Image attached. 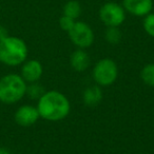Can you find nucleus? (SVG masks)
I'll return each instance as SVG.
<instances>
[{"label": "nucleus", "instance_id": "ddd939ff", "mask_svg": "<svg viewBox=\"0 0 154 154\" xmlns=\"http://www.w3.org/2000/svg\"><path fill=\"white\" fill-rule=\"evenodd\" d=\"M140 78L149 87H154V63H148L140 71Z\"/></svg>", "mask_w": 154, "mask_h": 154}, {"label": "nucleus", "instance_id": "f8f14e48", "mask_svg": "<svg viewBox=\"0 0 154 154\" xmlns=\"http://www.w3.org/2000/svg\"><path fill=\"white\" fill-rule=\"evenodd\" d=\"M82 14V7L80 3L76 0H70L64 5L63 7V15L72 18V19H77Z\"/></svg>", "mask_w": 154, "mask_h": 154}, {"label": "nucleus", "instance_id": "20e7f679", "mask_svg": "<svg viewBox=\"0 0 154 154\" xmlns=\"http://www.w3.org/2000/svg\"><path fill=\"white\" fill-rule=\"evenodd\" d=\"M93 79L98 86H111L117 79L118 68L115 61L111 58H103L96 62L93 69Z\"/></svg>", "mask_w": 154, "mask_h": 154}, {"label": "nucleus", "instance_id": "9d476101", "mask_svg": "<svg viewBox=\"0 0 154 154\" xmlns=\"http://www.w3.org/2000/svg\"><path fill=\"white\" fill-rule=\"evenodd\" d=\"M90 56L84 49H78L73 52L70 57V64L76 72H84L90 66Z\"/></svg>", "mask_w": 154, "mask_h": 154}, {"label": "nucleus", "instance_id": "f03ea898", "mask_svg": "<svg viewBox=\"0 0 154 154\" xmlns=\"http://www.w3.org/2000/svg\"><path fill=\"white\" fill-rule=\"evenodd\" d=\"M28 47L18 37H7L0 41V61L8 66H18L26 59Z\"/></svg>", "mask_w": 154, "mask_h": 154}, {"label": "nucleus", "instance_id": "6ab92c4d", "mask_svg": "<svg viewBox=\"0 0 154 154\" xmlns=\"http://www.w3.org/2000/svg\"><path fill=\"white\" fill-rule=\"evenodd\" d=\"M0 154H11V153H10V151H8L7 149H1V148H0Z\"/></svg>", "mask_w": 154, "mask_h": 154}, {"label": "nucleus", "instance_id": "1a4fd4ad", "mask_svg": "<svg viewBox=\"0 0 154 154\" xmlns=\"http://www.w3.org/2000/svg\"><path fill=\"white\" fill-rule=\"evenodd\" d=\"M42 66L38 60H29L22 66L21 69V77L24 82H36L42 75Z\"/></svg>", "mask_w": 154, "mask_h": 154}, {"label": "nucleus", "instance_id": "2eb2a0df", "mask_svg": "<svg viewBox=\"0 0 154 154\" xmlns=\"http://www.w3.org/2000/svg\"><path fill=\"white\" fill-rule=\"evenodd\" d=\"M26 94L33 99L40 98L43 94H45V90H43L42 86L36 84V82H32L29 87H26Z\"/></svg>", "mask_w": 154, "mask_h": 154}, {"label": "nucleus", "instance_id": "dca6fc26", "mask_svg": "<svg viewBox=\"0 0 154 154\" xmlns=\"http://www.w3.org/2000/svg\"><path fill=\"white\" fill-rule=\"evenodd\" d=\"M143 26L145 32L149 36L154 37V13H150L145 16L143 22Z\"/></svg>", "mask_w": 154, "mask_h": 154}, {"label": "nucleus", "instance_id": "39448f33", "mask_svg": "<svg viewBox=\"0 0 154 154\" xmlns=\"http://www.w3.org/2000/svg\"><path fill=\"white\" fill-rule=\"evenodd\" d=\"M68 33L71 41L78 49L85 50L90 48L94 42V32L91 26L84 21H76Z\"/></svg>", "mask_w": 154, "mask_h": 154}, {"label": "nucleus", "instance_id": "9b49d317", "mask_svg": "<svg viewBox=\"0 0 154 154\" xmlns=\"http://www.w3.org/2000/svg\"><path fill=\"white\" fill-rule=\"evenodd\" d=\"M103 90L99 86H91L87 88L82 95L84 103L88 107H96L103 100Z\"/></svg>", "mask_w": 154, "mask_h": 154}, {"label": "nucleus", "instance_id": "0eeeda50", "mask_svg": "<svg viewBox=\"0 0 154 154\" xmlns=\"http://www.w3.org/2000/svg\"><path fill=\"white\" fill-rule=\"evenodd\" d=\"M125 11L138 17H145L153 9V0H122Z\"/></svg>", "mask_w": 154, "mask_h": 154}, {"label": "nucleus", "instance_id": "f3484780", "mask_svg": "<svg viewBox=\"0 0 154 154\" xmlns=\"http://www.w3.org/2000/svg\"><path fill=\"white\" fill-rule=\"evenodd\" d=\"M75 20L72 19V18L68 17V16H61L59 19V26L62 29L63 31H66V32H69V31L71 30V29L74 26L75 24Z\"/></svg>", "mask_w": 154, "mask_h": 154}, {"label": "nucleus", "instance_id": "6e6552de", "mask_svg": "<svg viewBox=\"0 0 154 154\" xmlns=\"http://www.w3.org/2000/svg\"><path fill=\"white\" fill-rule=\"evenodd\" d=\"M39 117L40 116L37 108L29 105L20 107L15 113V122L22 127L32 126L38 120Z\"/></svg>", "mask_w": 154, "mask_h": 154}, {"label": "nucleus", "instance_id": "7ed1b4c3", "mask_svg": "<svg viewBox=\"0 0 154 154\" xmlns=\"http://www.w3.org/2000/svg\"><path fill=\"white\" fill-rule=\"evenodd\" d=\"M26 84L21 76L9 74L0 79V101L5 103H14L24 96Z\"/></svg>", "mask_w": 154, "mask_h": 154}, {"label": "nucleus", "instance_id": "a211bd4d", "mask_svg": "<svg viewBox=\"0 0 154 154\" xmlns=\"http://www.w3.org/2000/svg\"><path fill=\"white\" fill-rule=\"evenodd\" d=\"M7 37H9V32L5 26H0V41H2L3 39H5Z\"/></svg>", "mask_w": 154, "mask_h": 154}, {"label": "nucleus", "instance_id": "4468645a", "mask_svg": "<svg viewBox=\"0 0 154 154\" xmlns=\"http://www.w3.org/2000/svg\"><path fill=\"white\" fill-rule=\"evenodd\" d=\"M105 38L111 45H116L122 39V32L118 26H108L105 33Z\"/></svg>", "mask_w": 154, "mask_h": 154}, {"label": "nucleus", "instance_id": "f257e3e1", "mask_svg": "<svg viewBox=\"0 0 154 154\" xmlns=\"http://www.w3.org/2000/svg\"><path fill=\"white\" fill-rule=\"evenodd\" d=\"M39 116L49 122H59L69 115L71 103L68 97L58 91H49L38 99Z\"/></svg>", "mask_w": 154, "mask_h": 154}, {"label": "nucleus", "instance_id": "423d86ee", "mask_svg": "<svg viewBox=\"0 0 154 154\" xmlns=\"http://www.w3.org/2000/svg\"><path fill=\"white\" fill-rule=\"evenodd\" d=\"M99 18L107 26H119L126 19V11L116 2H107L99 10Z\"/></svg>", "mask_w": 154, "mask_h": 154}]
</instances>
